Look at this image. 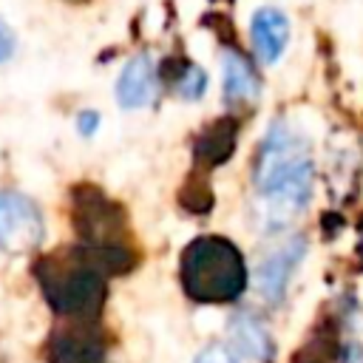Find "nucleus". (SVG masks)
Listing matches in <instances>:
<instances>
[{
  "label": "nucleus",
  "mask_w": 363,
  "mask_h": 363,
  "mask_svg": "<svg viewBox=\"0 0 363 363\" xmlns=\"http://www.w3.org/2000/svg\"><path fill=\"white\" fill-rule=\"evenodd\" d=\"M250 40H252V51L261 62L272 65L286 43H289V20L281 9H272V6H264L252 14L250 20Z\"/></svg>",
  "instance_id": "1a4fd4ad"
},
{
  "label": "nucleus",
  "mask_w": 363,
  "mask_h": 363,
  "mask_svg": "<svg viewBox=\"0 0 363 363\" xmlns=\"http://www.w3.org/2000/svg\"><path fill=\"white\" fill-rule=\"evenodd\" d=\"M74 224L85 241V250L105 272L125 275L136 264V255L125 241V213L99 190H74Z\"/></svg>",
  "instance_id": "20e7f679"
},
{
  "label": "nucleus",
  "mask_w": 363,
  "mask_h": 363,
  "mask_svg": "<svg viewBox=\"0 0 363 363\" xmlns=\"http://www.w3.org/2000/svg\"><path fill=\"white\" fill-rule=\"evenodd\" d=\"M179 278L187 298L199 303H230L247 286V267L233 241L199 235L182 252Z\"/></svg>",
  "instance_id": "f03ea898"
},
{
  "label": "nucleus",
  "mask_w": 363,
  "mask_h": 363,
  "mask_svg": "<svg viewBox=\"0 0 363 363\" xmlns=\"http://www.w3.org/2000/svg\"><path fill=\"white\" fill-rule=\"evenodd\" d=\"M40 289L62 318H94L105 301L102 267L85 247L48 255L37 267Z\"/></svg>",
  "instance_id": "7ed1b4c3"
},
{
  "label": "nucleus",
  "mask_w": 363,
  "mask_h": 363,
  "mask_svg": "<svg viewBox=\"0 0 363 363\" xmlns=\"http://www.w3.org/2000/svg\"><path fill=\"white\" fill-rule=\"evenodd\" d=\"M335 352H337L335 329L320 326V329L303 343V349L292 357V363H332V360H335Z\"/></svg>",
  "instance_id": "ddd939ff"
},
{
  "label": "nucleus",
  "mask_w": 363,
  "mask_h": 363,
  "mask_svg": "<svg viewBox=\"0 0 363 363\" xmlns=\"http://www.w3.org/2000/svg\"><path fill=\"white\" fill-rule=\"evenodd\" d=\"M196 363H238V357H235V354H233L227 346L213 343V346H207L204 352H199Z\"/></svg>",
  "instance_id": "2eb2a0df"
},
{
  "label": "nucleus",
  "mask_w": 363,
  "mask_h": 363,
  "mask_svg": "<svg viewBox=\"0 0 363 363\" xmlns=\"http://www.w3.org/2000/svg\"><path fill=\"white\" fill-rule=\"evenodd\" d=\"M173 88L182 99H201L207 91V74L204 68H199L196 62H182L173 74Z\"/></svg>",
  "instance_id": "4468645a"
},
{
  "label": "nucleus",
  "mask_w": 363,
  "mask_h": 363,
  "mask_svg": "<svg viewBox=\"0 0 363 363\" xmlns=\"http://www.w3.org/2000/svg\"><path fill=\"white\" fill-rule=\"evenodd\" d=\"M312 173L315 167L306 139L295 133L284 119L272 122L252 164L258 224L267 233L286 227L306 207L312 193Z\"/></svg>",
  "instance_id": "f257e3e1"
},
{
  "label": "nucleus",
  "mask_w": 363,
  "mask_h": 363,
  "mask_svg": "<svg viewBox=\"0 0 363 363\" xmlns=\"http://www.w3.org/2000/svg\"><path fill=\"white\" fill-rule=\"evenodd\" d=\"M45 221L40 207L14 190L0 193V250L9 255L31 252L43 244Z\"/></svg>",
  "instance_id": "39448f33"
},
{
  "label": "nucleus",
  "mask_w": 363,
  "mask_h": 363,
  "mask_svg": "<svg viewBox=\"0 0 363 363\" xmlns=\"http://www.w3.org/2000/svg\"><path fill=\"white\" fill-rule=\"evenodd\" d=\"M227 332H230V337H233V343H235V349L241 354H247V357H252L258 363H272V357H275L272 335L255 315H250V312L233 315Z\"/></svg>",
  "instance_id": "9b49d317"
},
{
  "label": "nucleus",
  "mask_w": 363,
  "mask_h": 363,
  "mask_svg": "<svg viewBox=\"0 0 363 363\" xmlns=\"http://www.w3.org/2000/svg\"><path fill=\"white\" fill-rule=\"evenodd\" d=\"M221 68H224V99L230 105H244V102H255L261 94V79L252 68V62L235 51L227 48L221 57Z\"/></svg>",
  "instance_id": "9d476101"
},
{
  "label": "nucleus",
  "mask_w": 363,
  "mask_h": 363,
  "mask_svg": "<svg viewBox=\"0 0 363 363\" xmlns=\"http://www.w3.org/2000/svg\"><path fill=\"white\" fill-rule=\"evenodd\" d=\"M343 363H363V346L360 343H349L346 349H343V357H340Z\"/></svg>",
  "instance_id": "a211bd4d"
},
{
  "label": "nucleus",
  "mask_w": 363,
  "mask_h": 363,
  "mask_svg": "<svg viewBox=\"0 0 363 363\" xmlns=\"http://www.w3.org/2000/svg\"><path fill=\"white\" fill-rule=\"evenodd\" d=\"M156 88H159V79H156L153 60L147 54H136L119 71V79H116V102L125 111L145 108V105L153 102Z\"/></svg>",
  "instance_id": "6e6552de"
},
{
  "label": "nucleus",
  "mask_w": 363,
  "mask_h": 363,
  "mask_svg": "<svg viewBox=\"0 0 363 363\" xmlns=\"http://www.w3.org/2000/svg\"><path fill=\"white\" fill-rule=\"evenodd\" d=\"M303 252H306V238L303 235H292L289 241L275 247L269 255H264V261L255 269V286L269 303H281L284 301V292H286V284L292 278V269L301 264Z\"/></svg>",
  "instance_id": "0eeeda50"
},
{
  "label": "nucleus",
  "mask_w": 363,
  "mask_h": 363,
  "mask_svg": "<svg viewBox=\"0 0 363 363\" xmlns=\"http://www.w3.org/2000/svg\"><path fill=\"white\" fill-rule=\"evenodd\" d=\"M235 139H238V125L233 119L213 122L196 142V162L204 167L224 164L235 150Z\"/></svg>",
  "instance_id": "f8f14e48"
},
{
  "label": "nucleus",
  "mask_w": 363,
  "mask_h": 363,
  "mask_svg": "<svg viewBox=\"0 0 363 363\" xmlns=\"http://www.w3.org/2000/svg\"><path fill=\"white\" fill-rule=\"evenodd\" d=\"M96 128H99V113H96V111H82V113L77 116V130H79L82 136L96 133Z\"/></svg>",
  "instance_id": "f3484780"
},
{
  "label": "nucleus",
  "mask_w": 363,
  "mask_h": 363,
  "mask_svg": "<svg viewBox=\"0 0 363 363\" xmlns=\"http://www.w3.org/2000/svg\"><path fill=\"white\" fill-rule=\"evenodd\" d=\"M105 343L94 318H68L48 340V363H102Z\"/></svg>",
  "instance_id": "423d86ee"
},
{
  "label": "nucleus",
  "mask_w": 363,
  "mask_h": 363,
  "mask_svg": "<svg viewBox=\"0 0 363 363\" xmlns=\"http://www.w3.org/2000/svg\"><path fill=\"white\" fill-rule=\"evenodd\" d=\"M14 48H17V37H14L11 26L0 17V62H6L14 54Z\"/></svg>",
  "instance_id": "dca6fc26"
}]
</instances>
